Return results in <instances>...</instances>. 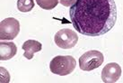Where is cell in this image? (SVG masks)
Wrapping results in <instances>:
<instances>
[{
    "mask_svg": "<svg viewBox=\"0 0 123 83\" xmlns=\"http://www.w3.org/2000/svg\"><path fill=\"white\" fill-rule=\"evenodd\" d=\"M69 15L74 28L81 35L101 36L116 24V3L114 0H76Z\"/></svg>",
    "mask_w": 123,
    "mask_h": 83,
    "instance_id": "6da1fadb",
    "label": "cell"
},
{
    "mask_svg": "<svg viewBox=\"0 0 123 83\" xmlns=\"http://www.w3.org/2000/svg\"><path fill=\"white\" fill-rule=\"evenodd\" d=\"M76 66V61L70 55H58L54 57L49 63V69L53 74L66 76L71 74Z\"/></svg>",
    "mask_w": 123,
    "mask_h": 83,
    "instance_id": "7a4b0ae2",
    "label": "cell"
},
{
    "mask_svg": "<svg viewBox=\"0 0 123 83\" xmlns=\"http://www.w3.org/2000/svg\"><path fill=\"white\" fill-rule=\"evenodd\" d=\"M104 57L103 54L99 51L91 50L85 52L79 58V67L82 70L91 71L99 68L103 63Z\"/></svg>",
    "mask_w": 123,
    "mask_h": 83,
    "instance_id": "3957f363",
    "label": "cell"
},
{
    "mask_svg": "<svg viewBox=\"0 0 123 83\" xmlns=\"http://www.w3.org/2000/svg\"><path fill=\"white\" fill-rule=\"evenodd\" d=\"M54 41L57 46H58L59 48L71 49L76 45L78 42V36L76 33L72 29L65 28L56 33Z\"/></svg>",
    "mask_w": 123,
    "mask_h": 83,
    "instance_id": "277c9868",
    "label": "cell"
},
{
    "mask_svg": "<svg viewBox=\"0 0 123 83\" xmlns=\"http://www.w3.org/2000/svg\"><path fill=\"white\" fill-rule=\"evenodd\" d=\"M20 32V23L14 17L4 19L0 24V39L14 40Z\"/></svg>",
    "mask_w": 123,
    "mask_h": 83,
    "instance_id": "5b68a950",
    "label": "cell"
},
{
    "mask_svg": "<svg viewBox=\"0 0 123 83\" xmlns=\"http://www.w3.org/2000/svg\"><path fill=\"white\" fill-rule=\"evenodd\" d=\"M121 67L118 63H108L102 70V80L104 83L117 82L121 76Z\"/></svg>",
    "mask_w": 123,
    "mask_h": 83,
    "instance_id": "8992f818",
    "label": "cell"
},
{
    "mask_svg": "<svg viewBox=\"0 0 123 83\" xmlns=\"http://www.w3.org/2000/svg\"><path fill=\"white\" fill-rule=\"evenodd\" d=\"M17 52V47L13 42H0V60L7 61L14 57Z\"/></svg>",
    "mask_w": 123,
    "mask_h": 83,
    "instance_id": "52a82bcc",
    "label": "cell"
},
{
    "mask_svg": "<svg viewBox=\"0 0 123 83\" xmlns=\"http://www.w3.org/2000/svg\"><path fill=\"white\" fill-rule=\"evenodd\" d=\"M22 48L24 51V57L27 60H31L33 58L34 53L41 51L42 44L40 42L35 41V40H28V41L24 42Z\"/></svg>",
    "mask_w": 123,
    "mask_h": 83,
    "instance_id": "ba28073f",
    "label": "cell"
},
{
    "mask_svg": "<svg viewBox=\"0 0 123 83\" xmlns=\"http://www.w3.org/2000/svg\"><path fill=\"white\" fill-rule=\"evenodd\" d=\"M34 0H18L17 8L20 12L27 13L32 10L34 7Z\"/></svg>",
    "mask_w": 123,
    "mask_h": 83,
    "instance_id": "9c48e42d",
    "label": "cell"
},
{
    "mask_svg": "<svg viewBox=\"0 0 123 83\" xmlns=\"http://www.w3.org/2000/svg\"><path fill=\"white\" fill-rule=\"evenodd\" d=\"M37 5L44 10H51L58 6V0H36Z\"/></svg>",
    "mask_w": 123,
    "mask_h": 83,
    "instance_id": "30bf717a",
    "label": "cell"
},
{
    "mask_svg": "<svg viewBox=\"0 0 123 83\" xmlns=\"http://www.w3.org/2000/svg\"><path fill=\"white\" fill-rule=\"evenodd\" d=\"M76 0H59V3L64 7H71L73 6Z\"/></svg>",
    "mask_w": 123,
    "mask_h": 83,
    "instance_id": "8fae6325",
    "label": "cell"
}]
</instances>
